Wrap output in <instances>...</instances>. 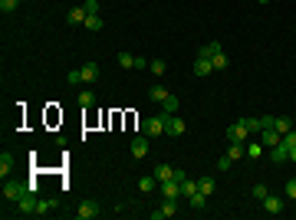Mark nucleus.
<instances>
[{
  "label": "nucleus",
  "mask_w": 296,
  "mask_h": 220,
  "mask_svg": "<svg viewBox=\"0 0 296 220\" xmlns=\"http://www.w3.org/2000/svg\"><path fill=\"white\" fill-rule=\"evenodd\" d=\"M197 191L211 194V191H214V177H201V181H197Z\"/></svg>",
  "instance_id": "obj_32"
},
{
  "label": "nucleus",
  "mask_w": 296,
  "mask_h": 220,
  "mask_svg": "<svg viewBox=\"0 0 296 220\" xmlns=\"http://www.w3.org/2000/svg\"><path fill=\"white\" fill-rule=\"evenodd\" d=\"M168 96H171V92H168L164 86H152V89H148V99H152V102H164Z\"/></svg>",
  "instance_id": "obj_22"
},
{
  "label": "nucleus",
  "mask_w": 296,
  "mask_h": 220,
  "mask_svg": "<svg viewBox=\"0 0 296 220\" xmlns=\"http://www.w3.org/2000/svg\"><path fill=\"white\" fill-rule=\"evenodd\" d=\"M273 128L280 135H286V132H293V122L286 119V115H273Z\"/></svg>",
  "instance_id": "obj_17"
},
{
  "label": "nucleus",
  "mask_w": 296,
  "mask_h": 220,
  "mask_svg": "<svg viewBox=\"0 0 296 220\" xmlns=\"http://www.w3.org/2000/svg\"><path fill=\"white\" fill-rule=\"evenodd\" d=\"M164 135H168V138L185 135V122L178 119V115H168V112H164Z\"/></svg>",
  "instance_id": "obj_3"
},
{
  "label": "nucleus",
  "mask_w": 296,
  "mask_h": 220,
  "mask_svg": "<svg viewBox=\"0 0 296 220\" xmlns=\"http://www.w3.org/2000/svg\"><path fill=\"white\" fill-rule=\"evenodd\" d=\"M82 26H86L89 33H99V30H102V17H99V13H89V17H86V23H82Z\"/></svg>",
  "instance_id": "obj_18"
},
{
  "label": "nucleus",
  "mask_w": 296,
  "mask_h": 220,
  "mask_svg": "<svg viewBox=\"0 0 296 220\" xmlns=\"http://www.w3.org/2000/svg\"><path fill=\"white\" fill-rule=\"evenodd\" d=\"M155 184H158V177H155V174H148V177H142V181H138V191H152Z\"/></svg>",
  "instance_id": "obj_30"
},
{
  "label": "nucleus",
  "mask_w": 296,
  "mask_h": 220,
  "mask_svg": "<svg viewBox=\"0 0 296 220\" xmlns=\"http://www.w3.org/2000/svg\"><path fill=\"white\" fill-rule=\"evenodd\" d=\"M214 53H220V43H204L201 49H197V56H208V59H211Z\"/></svg>",
  "instance_id": "obj_25"
},
{
  "label": "nucleus",
  "mask_w": 296,
  "mask_h": 220,
  "mask_svg": "<svg viewBox=\"0 0 296 220\" xmlns=\"http://www.w3.org/2000/svg\"><path fill=\"white\" fill-rule=\"evenodd\" d=\"M13 168H17V158H13V151H3V154H0V177L7 181V174H10Z\"/></svg>",
  "instance_id": "obj_9"
},
{
  "label": "nucleus",
  "mask_w": 296,
  "mask_h": 220,
  "mask_svg": "<svg viewBox=\"0 0 296 220\" xmlns=\"http://www.w3.org/2000/svg\"><path fill=\"white\" fill-rule=\"evenodd\" d=\"M247 132H260V119H241Z\"/></svg>",
  "instance_id": "obj_36"
},
{
  "label": "nucleus",
  "mask_w": 296,
  "mask_h": 220,
  "mask_svg": "<svg viewBox=\"0 0 296 220\" xmlns=\"http://www.w3.org/2000/svg\"><path fill=\"white\" fill-rule=\"evenodd\" d=\"M260 3H270V0H260Z\"/></svg>",
  "instance_id": "obj_44"
},
{
  "label": "nucleus",
  "mask_w": 296,
  "mask_h": 220,
  "mask_svg": "<svg viewBox=\"0 0 296 220\" xmlns=\"http://www.w3.org/2000/svg\"><path fill=\"white\" fill-rule=\"evenodd\" d=\"M23 194H30V184H23V181H7L3 184V200H20Z\"/></svg>",
  "instance_id": "obj_2"
},
{
  "label": "nucleus",
  "mask_w": 296,
  "mask_h": 220,
  "mask_svg": "<svg viewBox=\"0 0 296 220\" xmlns=\"http://www.w3.org/2000/svg\"><path fill=\"white\" fill-rule=\"evenodd\" d=\"M99 214H102V210H99L96 200H82V204H79V210H76V217H79V220H96Z\"/></svg>",
  "instance_id": "obj_5"
},
{
  "label": "nucleus",
  "mask_w": 296,
  "mask_h": 220,
  "mask_svg": "<svg viewBox=\"0 0 296 220\" xmlns=\"http://www.w3.org/2000/svg\"><path fill=\"white\" fill-rule=\"evenodd\" d=\"M214 73V63H211L208 56H197L194 59V76H211Z\"/></svg>",
  "instance_id": "obj_11"
},
{
  "label": "nucleus",
  "mask_w": 296,
  "mask_h": 220,
  "mask_svg": "<svg viewBox=\"0 0 296 220\" xmlns=\"http://www.w3.org/2000/svg\"><path fill=\"white\" fill-rule=\"evenodd\" d=\"M230 165H234V161H230L227 154H224V158H217V171H227V168H230Z\"/></svg>",
  "instance_id": "obj_40"
},
{
  "label": "nucleus",
  "mask_w": 296,
  "mask_h": 220,
  "mask_svg": "<svg viewBox=\"0 0 296 220\" xmlns=\"http://www.w3.org/2000/svg\"><path fill=\"white\" fill-rule=\"evenodd\" d=\"M178 214V207H175V200H168L164 197V204L158 210H152V220H168V217H175Z\"/></svg>",
  "instance_id": "obj_8"
},
{
  "label": "nucleus",
  "mask_w": 296,
  "mask_h": 220,
  "mask_svg": "<svg viewBox=\"0 0 296 220\" xmlns=\"http://www.w3.org/2000/svg\"><path fill=\"white\" fill-rule=\"evenodd\" d=\"M283 145H286V151H293V148H296V132H286L283 135Z\"/></svg>",
  "instance_id": "obj_37"
},
{
  "label": "nucleus",
  "mask_w": 296,
  "mask_h": 220,
  "mask_svg": "<svg viewBox=\"0 0 296 220\" xmlns=\"http://www.w3.org/2000/svg\"><path fill=\"white\" fill-rule=\"evenodd\" d=\"M79 73H82V82H96L99 79V63H86Z\"/></svg>",
  "instance_id": "obj_16"
},
{
  "label": "nucleus",
  "mask_w": 296,
  "mask_h": 220,
  "mask_svg": "<svg viewBox=\"0 0 296 220\" xmlns=\"http://www.w3.org/2000/svg\"><path fill=\"white\" fill-rule=\"evenodd\" d=\"M86 13H99V0H86Z\"/></svg>",
  "instance_id": "obj_42"
},
{
  "label": "nucleus",
  "mask_w": 296,
  "mask_h": 220,
  "mask_svg": "<svg viewBox=\"0 0 296 220\" xmlns=\"http://www.w3.org/2000/svg\"><path fill=\"white\" fill-rule=\"evenodd\" d=\"M79 105H82V109H92V105H96V96H92L89 89H82V92H79Z\"/></svg>",
  "instance_id": "obj_24"
},
{
  "label": "nucleus",
  "mask_w": 296,
  "mask_h": 220,
  "mask_svg": "<svg viewBox=\"0 0 296 220\" xmlns=\"http://www.w3.org/2000/svg\"><path fill=\"white\" fill-rule=\"evenodd\" d=\"M119 66L122 69H135L138 66V56L135 53H119Z\"/></svg>",
  "instance_id": "obj_23"
},
{
  "label": "nucleus",
  "mask_w": 296,
  "mask_h": 220,
  "mask_svg": "<svg viewBox=\"0 0 296 220\" xmlns=\"http://www.w3.org/2000/svg\"><path fill=\"white\" fill-rule=\"evenodd\" d=\"M250 194H253L257 200H263L267 194H270V191H267V184H253V187H250Z\"/></svg>",
  "instance_id": "obj_33"
},
{
  "label": "nucleus",
  "mask_w": 296,
  "mask_h": 220,
  "mask_svg": "<svg viewBox=\"0 0 296 220\" xmlns=\"http://www.w3.org/2000/svg\"><path fill=\"white\" fill-rule=\"evenodd\" d=\"M197 191V181H181V197H191Z\"/></svg>",
  "instance_id": "obj_29"
},
{
  "label": "nucleus",
  "mask_w": 296,
  "mask_h": 220,
  "mask_svg": "<svg viewBox=\"0 0 296 220\" xmlns=\"http://www.w3.org/2000/svg\"><path fill=\"white\" fill-rule=\"evenodd\" d=\"M211 63H214V73H220V69H227V66H230V59H227V53H224V49L211 56Z\"/></svg>",
  "instance_id": "obj_20"
},
{
  "label": "nucleus",
  "mask_w": 296,
  "mask_h": 220,
  "mask_svg": "<svg viewBox=\"0 0 296 220\" xmlns=\"http://www.w3.org/2000/svg\"><path fill=\"white\" fill-rule=\"evenodd\" d=\"M260 128H273V115H260Z\"/></svg>",
  "instance_id": "obj_41"
},
{
  "label": "nucleus",
  "mask_w": 296,
  "mask_h": 220,
  "mask_svg": "<svg viewBox=\"0 0 296 220\" xmlns=\"http://www.w3.org/2000/svg\"><path fill=\"white\" fill-rule=\"evenodd\" d=\"M148 69H152L155 76H164V59H152V63H148Z\"/></svg>",
  "instance_id": "obj_34"
},
{
  "label": "nucleus",
  "mask_w": 296,
  "mask_h": 220,
  "mask_svg": "<svg viewBox=\"0 0 296 220\" xmlns=\"http://www.w3.org/2000/svg\"><path fill=\"white\" fill-rule=\"evenodd\" d=\"M270 158H273L276 165H280V161H290V151H286V145L280 142V145H276V148H270Z\"/></svg>",
  "instance_id": "obj_21"
},
{
  "label": "nucleus",
  "mask_w": 296,
  "mask_h": 220,
  "mask_svg": "<svg viewBox=\"0 0 296 220\" xmlns=\"http://www.w3.org/2000/svg\"><path fill=\"white\" fill-rule=\"evenodd\" d=\"M263 210H267V214H283V200L273 197V194H267V197H263Z\"/></svg>",
  "instance_id": "obj_13"
},
{
  "label": "nucleus",
  "mask_w": 296,
  "mask_h": 220,
  "mask_svg": "<svg viewBox=\"0 0 296 220\" xmlns=\"http://www.w3.org/2000/svg\"><path fill=\"white\" fill-rule=\"evenodd\" d=\"M17 3H20V0H0V13H13Z\"/></svg>",
  "instance_id": "obj_35"
},
{
  "label": "nucleus",
  "mask_w": 296,
  "mask_h": 220,
  "mask_svg": "<svg viewBox=\"0 0 296 220\" xmlns=\"http://www.w3.org/2000/svg\"><path fill=\"white\" fill-rule=\"evenodd\" d=\"M263 154V142H253V145H247V158H260Z\"/></svg>",
  "instance_id": "obj_31"
},
{
  "label": "nucleus",
  "mask_w": 296,
  "mask_h": 220,
  "mask_svg": "<svg viewBox=\"0 0 296 220\" xmlns=\"http://www.w3.org/2000/svg\"><path fill=\"white\" fill-rule=\"evenodd\" d=\"M142 135H148V138L164 135V112H161V115H148V119L142 122Z\"/></svg>",
  "instance_id": "obj_1"
},
{
  "label": "nucleus",
  "mask_w": 296,
  "mask_h": 220,
  "mask_svg": "<svg viewBox=\"0 0 296 220\" xmlns=\"http://www.w3.org/2000/svg\"><path fill=\"white\" fill-rule=\"evenodd\" d=\"M132 154H135V158H145V154H148V135H135V138H132Z\"/></svg>",
  "instance_id": "obj_10"
},
{
  "label": "nucleus",
  "mask_w": 296,
  "mask_h": 220,
  "mask_svg": "<svg viewBox=\"0 0 296 220\" xmlns=\"http://www.w3.org/2000/svg\"><path fill=\"white\" fill-rule=\"evenodd\" d=\"M152 174L158 177V184H161V181H171V177H175V168H171V165H155Z\"/></svg>",
  "instance_id": "obj_15"
},
{
  "label": "nucleus",
  "mask_w": 296,
  "mask_h": 220,
  "mask_svg": "<svg viewBox=\"0 0 296 220\" xmlns=\"http://www.w3.org/2000/svg\"><path fill=\"white\" fill-rule=\"evenodd\" d=\"M161 105H164V112H168V115H175V112H178V109H181V102H178V99H175V96H168V99H164V102H161Z\"/></svg>",
  "instance_id": "obj_27"
},
{
  "label": "nucleus",
  "mask_w": 296,
  "mask_h": 220,
  "mask_svg": "<svg viewBox=\"0 0 296 220\" xmlns=\"http://www.w3.org/2000/svg\"><path fill=\"white\" fill-rule=\"evenodd\" d=\"M290 161H296V148H293V151H290Z\"/></svg>",
  "instance_id": "obj_43"
},
{
  "label": "nucleus",
  "mask_w": 296,
  "mask_h": 220,
  "mask_svg": "<svg viewBox=\"0 0 296 220\" xmlns=\"http://www.w3.org/2000/svg\"><path fill=\"white\" fill-rule=\"evenodd\" d=\"M247 128H243V122H234V125H230L227 128V145H243L247 142Z\"/></svg>",
  "instance_id": "obj_4"
},
{
  "label": "nucleus",
  "mask_w": 296,
  "mask_h": 220,
  "mask_svg": "<svg viewBox=\"0 0 296 220\" xmlns=\"http://www.w3.org/2000/svg\"><path fill=\"white\" fill-rule=\"evenodd\" d=\"M227 158H230V161H241V158H243V145H230Z\"/></svg>",
  "instance_id": "obj_28"
},
{
  "label": "nucleus",
  "mask_w": 296,
  "mask_h": 220,
  "mask_svg": "<svg viewBox=\"0 0 296 220\" xmlns=\"http://www.w3.org/2000/svg\"><path fill=\"white\" fill-rule=\"evenodd\" d=\"M17 204H20V210H17V214H36V197H33V191H30V194H23Z\"/></svg>",
  "instance_id": "obj_12"
},
{
  "label": "nucleus",
  "mask_w": 296,
  "mask_h": 220,
  "mask_svg": "<svg viewBox=\"0 0 296 220\" xmlns=\"http://www.w3.org/2000/svg\"><path fill=\"white\" fill-rule=\"evenodd\" d=\"M66 79H69L73 86H79V82H82V73H79V69H73V73H69V76H66Z\"/></svg>",
  "instance_id": "obj_39"
},
{
  "label": "nucleus",
  "mask_w": 296,
  "mask_h": 220,
  "mask_svg": "<svg viewBox=\"0 0 296 220\" xmlns=\"http://www.w3.org/2000/svg\"><path fill=\"white\" fill-rule=\"evenodd\" d=\"M286 197L296 200V177H293V181H286Z\"/></svg>",
  "instance_id": "obj_38"
},
{
  "label": "nucleus",
  "mask_w": 296,
  "mask_h": 220,
  "mask_svg": "<svg viewBox=\"0 0 296 220\" xmlns=\"http://www.w3.org/2000/svg\"><path fill=\"white\" fill-rule=\"evenodd\" d=\"M260 142H263V148H276V145L283 142V135L276 132V128H260Z\"/></svg>",
  "instance_id": "obj_6"
},
{
  "label": "nucleus",
  "mask_w": 296,
  "mask_h": 220,
  "mask_svg": "<svg viewBox=\"0 0 296 220\" xmlns=\"http://www.w3.org/2000/svg\"><path fill=\"white\" fill-rule=\"evenodd\" d=\"M86 7H69V10H66V20L69 23H86Z\"/></svg>",
  "instance_id": "obj_14"
},
{
  "label": "nucleus",
  "mask_w": 296,
  "mask_h": 220,
  "mask_svg": "<svg viewBox=\"0 0 296 220\" xmlns=\"http://www.w3.org/2000/svg\"><path fill=\"white\" fill-rule=\"evenodd\" d=\"M158 187H161V197H168V200H178V197H181V184H178L175 177H171V181H161Z\"/></svg>",
  "instance_id": "obj_7"
},
{
  "label": "nucleus",
  "mask_w": 296,
  "mask_h": 220,
  "mask_svg": "<svg viewBox=\"0 0 296 220\" xmlns=\"http://www.w3.org/2000/svg\"><path fill=\"white\" fill-rule=\"evenodd\" d=\"M53 207H56V200H36V217H43V214H50Z\"/></svg>",
  "instance_id": "obj_26"
},
{
  "label": "nucleus",
  "mask_w": 296,
  "mask_h": 220,
  "mask_svg": "<svg viewBox=\"0 0 296 220\" xmlns=\"http://www.w3.org/2000/svg\"><path fill=\"white\" fill-rule=\"evenodd\" d=\"M188 200H191V207H194V210H204V207H208V194H204V191H194Z\"/></svg>",
  "instance_id": "obj_19"
}]
</instances>
